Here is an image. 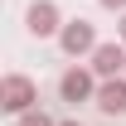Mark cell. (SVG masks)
<instances>
[{
	"instance_id": "obj_6",
	"label": "cell",
	"mask_w": 126,
	"mask_h": 126,
	"mask_svg": "<svg viewBox=\"0 0 126 126\" xmlns=\"http://www.w3.org/2000/svg\"><path fill=\"white\" fill-rule=\"evenodd\" d=\"M97 107L107 116H126V78H102L97 82Z\"/></svg>"
},
{
	"instance_id": "obj_4",
	"label": "cell",
	"mask_w": 126,
	"mask_h": 126,
	"mask_svg": "<svg viewBox=\"0 0 126 126\" xmlns=\"http://www.w3.org/2000/svg\"><path fill=\"white\" fill-rule=\"evenodd\" d=\"M92 73L97 78H121L126 73V39H111V44L92 48Z\"/></svg>"
},
{
	"instance_id": "obj_5",
	"label": "cell",
	"mask_w": 126,
	"mask_h": 126,
	"mask_svg": "<svg viewBox=\"0 0 126 126\" xmlns=\"http://www.w3.org/2000/svg\"><path fill=\"white\" fill-rule=\"evenodd\" d=\"M24 24H29L34 39H48V34L63 29V15H58V5H53V0H34L29 15H24Z\"/></svg>"
},
{
	"instance_id": "obj_8",
	"label": "cell",
	"mask_w": 126,
	"mask_h": 126,
	"mask_svg": "<svg viewBox=\"0 0 126 126\" xmlns=\"http://www.w3.org/2000/svg\"><path fill=\"white\" fill-rule=\"evenodd\" d=\"M97 5H107V10H126V0H97Z\"/></svg>"
},
{
	"instance_id": "obj_1",
	"label": "cell",
	"mask_w": 126,
	"mask_h": 126,
	"mask_svg": "<svg viewBox=\"0 0 126 126\" xmlns=\"http://www.w3.org/2000/svg\"><path fill=\"white\" fill-rule=\"evenodd\" d=\"M0 107L10 111V116H19V111L39 107V87H34V78H24V73H10V78L0 82Z\"/></svg>"
},
{
	"instance_id": "obj_10",
	"label": "cell",
	"mask_w": 126,
	"mask_h": 126,
	"mask_svg": "<svg viewBox=\"0 0 126 126\" xmlns=\"http://www.w3.org/2000/svg\"><path fill=\"white\" fill-rule=\"evenodd\" d=\"M58 126H82V121H58Z\"/></svg>"
},
{
	"instance_id": "obj_2",
	"label": "cell",
	"mask_w": 126,
	"mask_h": 126,
	"mask_svg": "<svg viewBox=\"0 0 126 126\" xmlns=\"http://www.w3.org/2000/svg\"><path fill=\"white\" fill-rule=\"evenodd\" d=\"M58 48L68 53V58H82V53L97 48V29L87 24V19H68V24L58 29Z\"/></svg>"
},
{
	"instance_id": "obj_9",
	"label": "cell",
	"mask_w": 126,
	"mask_h": 126,
	"mask_svg": "<svg viewBox=\"0 0 126 126\" xmlns=\"http://www.w3.org/2000/svg\"><path fill=\"white\" fill-rule=\"evenodd\" d=\"M116 34H121V39H126V10H121V29H116Z\"/></svg>"
},
{
	"instance_id": "obj_7",
	"label": "cell",
	"mask_w": 126,
	"mask_h": 126,
	"mask_svg": "<svg viewBox=\"0 0 126 126\" xmlns=\"http://www.w3.org/2000/svg\"><path fill=\"white\" fill-rule=\"evenodd\" d=\"M15 126H58V121H53L48 111H39V107H29V111H19V116H15Z\"/></svg>"
},
{
	"instance_id": "obj_3",
	"label": "cell",
	"mask_w": 126,
	"mask_h": 126,
	"mask_svg": "<svg viewBox=\"0 0 126 126\" xmlns=\"http://www.w3.org/2000/svg\"><path fill=\"white\" fill-rule=\"evenodd\" d=\"M58 97H63V102H97V73L68 68V73L58 78Z\"/></svg>"
}]
</instances>
